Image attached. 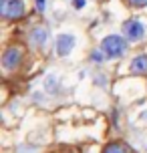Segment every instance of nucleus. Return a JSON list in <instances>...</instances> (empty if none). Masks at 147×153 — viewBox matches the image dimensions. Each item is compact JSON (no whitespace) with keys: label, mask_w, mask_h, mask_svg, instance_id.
<instances>
[{"label":"nucleus","mask_w":147,"mask_h":153,"mask_svg":"<svg viewBox=\"0 0 147 153\" xmlns=\"http://www.w3.org/2000/svg\"><path fill=\"white\" fill-rule=\"evenodd\" d=\"M73 6L75 8H83L85 6V0H73Z\"/></svg>","instance_id":"9b49d317"},{"label":"nucleus","mask_w":147,"mask_h":153,"mask_svg":"<svg viewBox=\"0 0 147 153\" xmlns=\"http://www.w3.org/2000/svg\"><path fill=\"white\" fill-rule=\"evenodd\" d=\"M123 34L125 38L129 40H139L143 34H145V26L139 22V20H127L123 24Z\"/></svg>","instance_id":"20e7f679"},{"label":"nucleus","mask_w":147,"mask_h":153,"mask_svg":"<svg viewBox=\"0 0 147 153\" xmlns=\"http://www.w3.org/2000/svg\"><path fill=\"white\" fill-rule=\"evenodd\" d=\"M0 14L8 20L20 18L24 14V2L22 0H0Z\"/></svg>","instance_id":"f03ea898"},{"label":"nucleus","mask_w":147,"mask_h":153,"mask_svg":"<svg viewBox=\"0 0 147 153\" xmlns=\"http://www.w3.org/2000/svg\"><path fill=\"white\" fill-rule=\"evenodd\" d=\"M101 48H103V53L107 54L109 59H119V56H123L125 51H127V42H125L123 36H107L103 38V42H101Z\"/></svg>","instance_id":"f257e3e1"},{"label":"nucleus","mask_w":147,"mask_h":153,"mask_svg":"<svg viewBox=\"0 0 147 153\" xmlns=\"http://www.w3.org/2000/svg\"><path fill=\"white\" fill-rule=\"evenodd\" d=\"M22 56H24V53L20 46H8L6 51L2 53V67L6 71H14L20 65Z\"/></svg>","instance_id":"7ed1b4c3"},{"label":"nucleus","mask_w":147,"mask_h":153,"mask_svg":"<svg viewBox=\"0 0 147 153\" xmlns=\"http://www.w3.org/2000/svg\"><path fill=\"white\" fill-rule=\"evenodd\" d=\"M28 38H30L32 45L42 46L45 42H47V38H48V32H47V28H42V26H36V28H32V30H30Z\"/></svg>","instance_id":"423d86ee"},{"label":"nucleus","mask_w":147,"mask_h":153,"mask_svg":"<svg viewBox=\"0 0 147 153\" xmlns=\"http://www.w3.org/2000/svg\"><path fill=\"white\" fill-rule=\"evenodd\" d=\"M127 2L133 6H147V0H127Z\"/></svg>","instance_id":"9d476101"},{"label":"nucleus","mask_w":147,"mask_h":153,"mask_svg":"<svg viewBox=\"0 0 147 153\" xmlns=\"http://www.w3.org/2000/svg\"><path fill=\"white\" fill-rule=\"evenodd\" d=\"M103 153H129V147L125 143H121V141H115V143H109L103 149Z\"/></svg>","instance_id":"6e6552de"},{"label":"nucleus","mask_w":147,"mask_h":153,"mask_svg":"<svg viewBox=\"0 0 147 153\" xmlns=\"http://www.w3.org/2000/svg\"><path fill=\"white\" fill-rule=\"evenodd\" d=\"M91 61H93V62H103V56H101V53H99V51L91 53Z\"/></svg>","instance_id":"1a4fd4ad"},{"label":"nucleus","mask_w":147,"mask_h":153,"mask_svg":"<svg viewBox=\"0 0 147 153\" xmlns=\"http://www.w3.org/2000/svg\"><path fill=\"white\" fill-rule=\"evenodd\" d=\"M36 8L39 10H45V0H36Z\"/></svg>","instance_id":"f8f14e48"},{"label":"nucleus","mask_w":147,"mask_h":153,"mask_svg":"<svg viewBox=\"0 0 147 153\" xmlns=\"http://www.w3.org/2000/svg\"><path fill=\"white\" fill-rule=\"evenodd\" d=\"M129 69H131L133 75H145V73H147V54H139V56H135Z\"/></svg>","instance_id":"0eeeda50"},{"label":"nucleus","mask_w":147,"mask_h":153,"mask_svg":"<svg viewBox=\"0 0 147 153\" xmlns=\"http://www.w3.org/2000/svg\"><path fill=\"white\" fill-rule=\"evenodd\" d=\"M73 46H75V36H71V34H61V36L56 38V53L65 56V54H69L73 51Z\"/></svg>","instance_id":"39448f33"}]
</instances>
